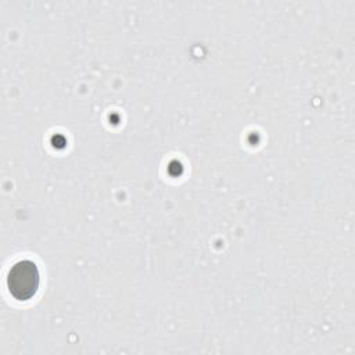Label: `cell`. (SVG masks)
<instances>
[{
	"label": "cell",
	"instance_id": "6da1fadb",
	"mask_svg": "<svg viewBox=\"0 0 355 355\" xmlns=\"http://www.w3.org/2000/svg\"><path fill=\"white\" fill-rule=\"evenodd\" d=\"M40 283L39 269L35 262L29 259H21L15 262L7 275V288L10 294L18 301L31 300Z\"/></svg>",
	"mask_w": 355,
	"mask_h": 355
}]
</instances>
